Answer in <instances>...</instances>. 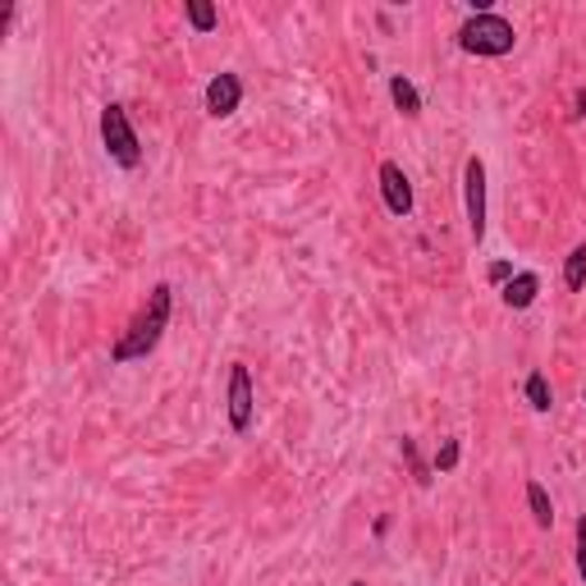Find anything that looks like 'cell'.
Masks as SVG:
<instances>
[{
	"label": "cell",
	"instance_id": "cell-15",
	"mask_svg": "<svg viewBox=\"0 0 586 586\" xmlns=\"http://www.w3.org/2000/svg\"><path fill=\"white\" fill-rule=\"evenodd\" d=\"M573 536H577V577L586 582V514L577 518V527H573Z\"/></svg>",
	"mask_w": 586,
	"mask_h": 586
},
{
	"label": "cell",
	"instance_id": "cell-12",
	"mask_svg": "<svg viewBox=\"0 0 586 586\" xmlns=\"http://www.w3.org/2000/svg\"><path fill=\"white\" fill-rule=\"evenodd\" d=\"M564 285H568V294H582L586 289V244H577L564 257Z\"/></svg>",
	"mask_w": 586,
	"mask_h": 586
},
{
	"label": "cell",
	"instance_id": "cell-14",
	"mask_svg": "<svg viewBox=\"0 0 586 586\" xmlns=\"http://www.w3.org/2000/svg\"><path fill=\"white\" fill-rule=\"evenodd\" d=\"M458 458H463V445L458 440H440V449H436V473H454V467H458Z\"/></svg>",
	"mask_w": 586,
	"mask_h": 586
},
{
	"label": "cell",
	"instance_id": "cell-4",
	"mask_svg": "<svg viewBox=\"0 0 586 586\" xmlns=\"http://www.w3.org/2000/svg\"><path fill=\"white\" fill-rule=\"evenodd\" d=\"M225 413H229V426L239 436L252 431V421H257V385H252V371L244 362H234L229 367V380H225Z\"/></svg>",
	"mask_w": 586,
	"mask_h": 586
},
{
	"label": "cell",
	"instance_id": "cell-2",
	"mask_svg": "<svg viewBox=\"0 0 586 586\" xmlns=\"http://www.w3.org/2000/svg\"><path fill=\"white\" fill-rule=\"evenodd\" d=\"M518 47V32H514V23L504 19V14H495V10H486V14H473L463 28H458V51H467V56H481V60H499V56H509Z\"/></svg>",
	"mask_w": 586,
	"mask_h": 586
},
{
	"label": "cell",
	"instance_id": "cell-13",
	"mask_svg": "<svg viewBox=\"0 0 586 586\" xmlns=\"http://www.w3.org/2000/svg\"><path fill=\"white\" fill-rule=\"evenodd\" d=\"M183 14H188V23H192V32H216V28H220V10L207 6V0H188Z\"/></svg>",
	"mask_w": 586,
	"mask_h": 586
},
{
	"label": "cell",
	"instance_id": "cell-10",
	"mask_svg": "<svg viewBox=\"0 0 586 586\" xmlns=\"http://www.w3.org/2000/svg\"><path fill=\"white\" fill-rule=\"evenodd\" d=\"M527 509H532V523L540 532L555 527V504H550V490H545L540 481H527Z\"/></svg>",
	"mask_w": 586,
	"mask_h": 586
},
{
	"label": "cell",
	"instance_id": "cell-17",
	"mask_svg": "<svg viewBox=\"0 0 586 586\" xmlns=\"http://www.w3.org/2000/svg\"><path fill=\"white\" fill-rule=\"evenodd\" d=\"M348 586H367V582H348Z\"/></svg>",
	"mask_w": 586,
	"mask_h": 586
},
{
	"label": "cell",
	"instance_id": "cell-18",
	"mask_svg": "<svg viewBox=\"0 0 586 586\" xmlns=\"http://www.w3.org/2000/svg\"><path fill=\"white\" fill-rule=\"evenodd\" d=\"M582 404H586V389H582Z\"/></svg>",
	"mask_w": 586,
	"mask_h": 586
},
{
	"label": "cell",
	"instance_id": "cell-11",
	"mask_svg": "<svg viewBox=\"0 0 586 586\" xmlns=\"http://www.w3.org/2000/svg\"><path fill=\"white\" fill-rule=\"evenodd\" d=\"M523 395H527V404H532L536 413H550V408H555V389H550V380H545V371H532V376L523 380Z\"/></svg>",
	"mask_w": 586,
	"mask_h": 586
},
{
	"label": "cell",
	"instance_id": "cell-16",
	"mask_svg": "<svg viewBox=\"0 0 586 586\" xmlns=\"http://www.w3.org/2000/svg\"><path fill=\"white\" fill-rule=\"evenodd\" d=\"M486 276H490V285H499V289H504V285H509V280L518 276V270H514V261H495V266L486 270Z\"/></svg>",
	"mask_w": 586,
	"mask_h": 586
},
{
	"label": "cell",
	"instance_id": "cell-1",
	"mask_svg": "<svg viewBox=\"0 0 586 586\" xmlns=\"http://www.w3.org/2000/svg\"><path fill=\"white\" fill-rule=\"evenodd\" d=\"M170 311H175V289H170V285H151L147 302L133 311V321L120 330V339L110 344V362L125 367V362L151 358L156 344H161L166 330H170Z\"/></svg>",
	"mask_w": 586,
	"mask_h": 586
},
{
	"label": "cell",
	"instance_id": "cell-8",
	"mask_svg": "<svg viewBox=\"0 0 586 586\" xmlns=\"http://www.w3.org/2000/svg\"><path fill=\"white\" fill-rule=\"evenodd\" d=\"M536 294H540V276H536V270H518V276L499 289V298H504V307H509V311H527L536 302Z\"/></svg>",
	"mask_w": 586,
	"mask_h": 586
},
{
	"label": "cell",
	"instance_id": "cell-3",
	"mask_svg": "<svg viewBox=\"0 0 586 586\" xmlns=\"http://www.w3.org/2000/svg\"><path fill=\"white\" fill-rule=\"evenodd\" d=\"M101 147H106V156L120 170H138L142 166V142H138V129H133V120H129V110L120 106V101H106V110H101Z\"/></svg>",
	"mask_w": 586,
	"mask_h": 586
},
{
	"label": "cell",
	"instance_id": "cell-7",
	"mask_svg": "<svg viewBox=\"0 0 586 586\" xmlns=\"http://www.w3.org/2000/svg\"><path fill=\"white\" fill-rule=\"evenodd\" d=\"M380 198L389 216H413V183L399 161H380Z\"/></svg>",
	"mask_w": 586,
	"mask_h": 586
},
{
	"label": "cell",
	"instance_id": "cell-5",
	"mask_svg": "<svg viewBox=\"0 0 586 586\" xmlns=\"http://www.w3.org/2000/svg\"><path fill=\"white\" fill-rule=\"evenodd\" d=\"M463 207H467V234L473 244L486 239V161L473 151L463 161Z\"/></svg>",
	"mask_w": 586,
	"mask_h": 586
},
{
	"label": "cell",
	"instance_id": "cell-6",
	"mask_svg": "<svg viewBox=\"0 0 586 586\" xmlns=\"http://www.w3.org/2000/svg\"><path fill=\"white\" fill-rule=\"evenodd\" d=\"M202 106H207L211 120H229V115L244 106V78L239 73H216L207 83V92H202Z\"/></svg>",
	"mask_w": 586,
	"mask_h": 586
},
{
	"label": "cell",
	"instance_id": "cell-9",
	"mask_svg": "<svg viewBox=\"0 0 586 586\" xmlns=\"http://www.w3.org/2000/svg\"><path fill=\"white\" fill-rule=\"evenodd\" d=\"M389 101H395L408 120H417V115H421V92L413 88L408 73H389Z\"/></svg>",
	"mask_w": 586,
	"mask_h": 586
}]
</instances>
